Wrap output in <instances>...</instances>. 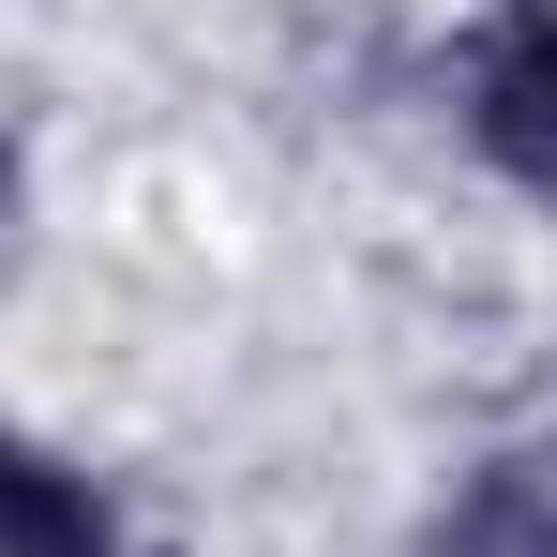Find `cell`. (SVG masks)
I'll list each match as a JSON object with an SVG mask.
<instances>
[{
    "mask_svg": "<svg viewBox=\"0 0 557 557\" xmlns=\"http://www.w3.org/2000/svg\"><path fill=\"white\" fill-rule=\"evenodd\" d=\"M453 121H467V151L512 196L557 211V0H497L453 46Z\"/></svg>",
    "mask_w": 557,
    "mask_h": 557,
    "instance_id": "6da1fadb",
    "label": "cell"
},
{
    "mask_svg": "<svg viewBox=\"0 0 557 557\" xmlns=\"http://www.w3.org/2000/svg\"><path fill=\"white\" fill-rule=\"evenodd\" d=\"M0 557H121V497L61 437H15V422H0Z\"/></svg>",
    "mask_w": 557,
    "mask_h": 557,
    "instance_id": "3957f363",
    "label": "cell"
},
{
    "mask_svg": "<svg viewBox=\"0 0 557 557\" xmlns=\"http://www.w3.org/2000/svg\"><path fill=\"white\" fill-rule=\"evenodd\" d=\"M407 557H557V437L453 467V497L407 528Z\"/></svg>",
    "mask_w": 557,
    "mask_h": 557,
    "instance_id": "7a4b0ae2",
    "label": "cell"
},
{
    "mask_svg": "<svg viewBox=\"0 0 557 557\" xmlns=\"http://www.w3.org/2000/svg\"><path fill=\"white\" fill-rule=\"evenodd\" d=\"M0 196H15V151H0Z\"/></svg>",
    "mask_w": 557,
    "mask_h": 557,
    "instance_id": "277c9868",
    "label": "cell"
}]
</instances>
